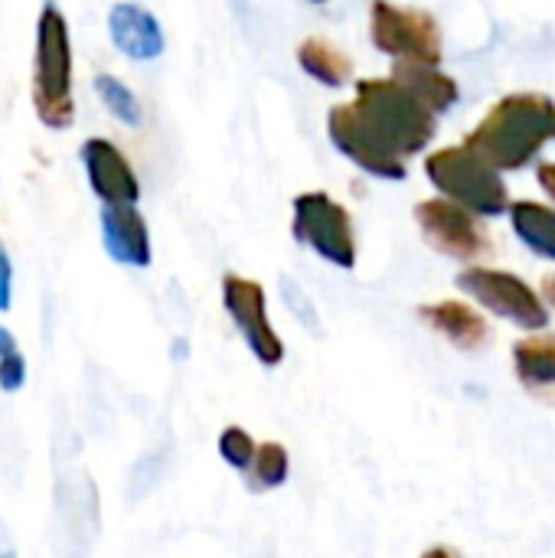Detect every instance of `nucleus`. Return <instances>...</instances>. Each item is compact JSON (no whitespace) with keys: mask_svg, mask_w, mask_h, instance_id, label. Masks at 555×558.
Instances as JSON below:
<instances>
[{"mask_svg":"<svg viewBox=\"0 0 555 558\" xmlns=\"http://www.w3.org/2000/svg\"><path fill=\"white\" fill-rule=\"evenodd\" d=\"M291 235L317 252L324 262L337 268H353L357 265V235H353V219L347 206L330 199L327 193H301L294 199V222Z\"/></svg>","mask_w":555,"mask_h":558,"instance_id":"nucleus-6","label":"nucleus"},{"mask_svg":"<svg viewBox=\"0 0 555 558\" xmlns=\"http://www.w3.org/2000/svg\"><path fill=\"white\" fill-rule=\"evenodd\" d=\"M0 558H16V556H13V553H10V549H7V553H0Z\"/></svg>","mask_w":555,"mask_h":558,"instance_id":"nucleus-27","label":"nucleus"},{"mask_svg":"<svg viewBox=\"0 0 555 558\" xmlns=\"http://www.w3.org/2000/svg\"><path fill=\"white\" fill-rule=\"evenodd\" d=\"M219 454H222V461H226L229 468L249 471V464H252V458H255V441H252V435H249L245 428L232 425V428H226V432L219 435Z\"/></svg>","mask_w":555,"mask_h":558,"instance_id":"nucleus-22","label":"nucleus"},{"mask_svg":"<svg viewBox=\"0 0 555 558\" xmlns=\"http://www.w3.org/2000/svg\"><path fill=\"white\" fill-rule=\"evenodd\" d=\"M26 383V360L16 347V337L0 327V389L3 392H16Z\"/></svg>","mask_w":555,"mask_h":558,"instance_id":"nucleus-21","label":"nucleus"},{"mask_svg":"<svg viewBox=\"0 0 555 558\" xmlns=\"http://www.w3.org/2000/svg\"><path fill=\"white\" fill-rule=\"evenodd\" d=\"M101 245L118 265H128V268L150 265V232H147L144 216L134 206L101 209Z\"/></svg>","mask_w":555,"mask_h":558,"instance_id":"nucleus-12","label":"nucleus"},{"mask_svg":"<svg viewBox=\"0 0 555 558\" xmlns=\"http://www.w3.org/2000/svg\"><path fill=\"white\" fill-rule=\"evenodd\" d=\"M298 65L327 88H343L353 78V59L324 36H307L298 46Z\"/></svg>","mask_w":555,"mask_h":558,"instance_id":"nucleus-17","label":"nucleus"},{"mask_svg":"<svg viewBox=\"0 0 555 558\" xmlns=\"http://www.w3.org/2000/svg\"><path fill=\"white\" fill-rule=\"evenodd\" d=\"M514 366L520 383L536 396H555V337L540 333L514 347Z\"/></svg>","mask_w":555,"mask_h":558,"instance_id":"nucleus-16","label":"nucleus"},{"mask_svg":"<svg viewBox=\"0 0 555 558\" xmlns=\"http://www.w3.org/2000/svg\"><path fill=\"white\" fill-rule=\"evenodd\" d=\"M422 558H461L458 553H451V549H445V546H435V549H429Z\"/></svg>","mask_w":555,"mask_h":558,"instance_id":"nucleus-26","label":"nucleus"},{"mask_svg":"<svg viewBox=\"0 0 555 558\" xmlns=\"http://www.w3.org/2000/svg\"><path fill=\"white\" fill-rule=\"evenodd\" d=\"M536 180H540V186H543V190H546V193L555 199V163H540Z\"/></svg>","mask_w":555,"mask_h":558,"instance_id":"nucleus-24","label":"nucleus"},{"mask_svg":"<svg viewBox=\"0 0 555 558\" xmlns=\"http://www.w3.org/2000/svg\"><path fill=\"white\" fill-rule=\"evenodd\" d=\"M252 471V487L255 490H275L288 481V471H291V461H288V451L275 441L268 445H255V458L249 464Z\"/></svg>","mask_w":555,"mask_h":558,"instance_id":"nucleus-19","label":"nucleus"},{"mask_svg":"<svg viewBox=\"0 0 555 558\" xmlns=\"http://www.w3.org/2000/svg\"><path fill=\"white\" fill-rule=\"evenodd\" d=\"M507 209H510V222H514V232L520 235V242L530 252L555 262V209L530 203V199H517Z\"/></svg>","mask_w":555,"mask_h":558,"instance_id":"nucleus-18","label":"nucleus"},{"mask_svg":"<svg viewBox=\"0 0 555 558\" xmlns=\"http://www.w3.org/2000/svg\"><path fill=\"white\" fill-rule=\"evenodd\" d=\"M553 137H555V118H553Z\"/></svg>","mask_w":555,"mask_h":558,"instance_id":"nucleus-29","label":"nucleus"},{"mask_svg":"<svg viewBox=\"0 0 555 558\" xmlns=\"http://www.w3.org/2000/svg\"><path fill=\"white\" fill-rule=\"evenodd\" d=\"M389 78H396L402 88H409L432 114H442V111H448L458 101V82L448 72H442L438 65L396 59Z\"/></svg>","mask_w":555,"mask_h":558,"instance_id":"nucleus-15","label":"nucleus"},{"mask_svg":"<svg viewBox=\"0 0 555 558\" xmlns=\"http://www.w3.org/2000/svg\"><path fill=\"white\" fill-rule=\"evenodd\" d=\"M10 301H13V265L7 248L0 245V311H10Z\"/></svg>","mask_w":555,"mask_h":558,"instance_id":"nucleus-23","label":"nucleus"},{"mask_svg":"<svg viewBox=\"0 0 555 558\" xmlns=\"http://www.w3.org/2000/svg\"><path fill=\"white\" fill-rule=\"evenodd\" d=\"M350 105L357 108L363 124L402 160L422 154L438 131V114H432L396 78H360L357 98Z\"/></svg>","mask_w":555,"mask_h":558,"instance_id":"nucleus-2","label":"nucleus"},{"mask_svg":"<svg viewBox=\"0 0 555 558\" xmlns=\"http://www.w3.org/2000/svg\"><path fill=\"white\" fill-rule=\"evenodd\" d=\"M543 294H546V301L555 307V271L553 275H546V281H543Z\"/></svg>","mask_w":555,"mask_h":558,"instance_id":"nucleus-25","label":"nucleus"},{"mask_svg":"<svg viewBox=\"0 0 555 558\" xmlns=\"http://www.w3.org/2000/svg\"><path fill=\"white\" fill-rule=\"evenodd\" d=\"M82 163H85L92 193L105 206H137L141 183L118 144H111L108 137H88L82 144Z\"/></svg>","mask_w":555,"mask_h":558,"instance_id":"nucleus-11","label":"nucleus"},{"mask_svg":"<svg viewBox=\"0 0 555 558\" xmlns=\"http://www.w3.org/2000/svg\"><path fill=\"white\" fill-rule=\"evenodd\" d=\"M108 33L118 52H124L128 59L150 62L164 52V29L157 16L137 3H114L108 13Z\"/></svg>","mask_w":555,"mask_h":558,"instance_id":"nucleus-13","label":"nucleus"},{"mask_svg":"<svg viewBox=\"0 0 555 558\" xmlns=\"http://www.w3.org/2000/svg\"><path fill=\"white\" fill-rule=\"evenodd\" d=\"M370 39L379 52L409 62H442V29L438 20L415 7H396L389 0H373L370 7Z\"/></svg>","mask_w":555,"mask_h":558,"instance_id":"nucleus-5","label":"nucleus"},{"mask_svg":"<svg viewBox=\"0 0 555 558\" xmlns=\"http://www.w3.org/2000/svg\"><path fill=\"white\" fill-rule=\"evenodd\" d=\"M311 3H327V0H311Z\"/></svg>","mask_w":555,"mask_h":558,"instance_id":"nucleus-28","label":"nucleus"},{"mask_svg":"<svg viewBox=\"0 0 555 558\" xmlns=\"http://www.w3.org/2000/svg\"><path fill=\"white\" fill-rule=\"evenodd\" d=\"M425 173L435 183V190L445 193V199L464 206L474 216H500L510 206L500 170L484 163L464 144L442 147V150L429 154Z\"/></svg>","mask_w":555,"mask_h":558,"instance_id":"nucleus-4","label":"nucleus"},{"mask_svg":"<svg viewBox=\"0 0 555 558\" xmlns=\"http://www.w3.org/2000/svg\"><path fill=\"white\" fill-rule=\"evenodd\" d=\"M553 98L517 92L500 98L468 134L464 147L494 170H523L553 137Z\"/></svg>","mask_w":555,"mask_h":558,"instance_id":"nucleus-1","label":"nucleus"},{"mask_svg":"<svg viewBox=\"0 0 555 558\" xmlns=\"http://www.w3.org/2000/svg\"><path fill=\"white\" fill-rule=\"evenodd\" d=\"M458 288L464 294H471L478 304H484L487 311H494L504 320H514L523 330H543L550 324L546 304L540 301V294L517 275L500 271V268H487V265H471L458 275Z\"/></svg>","mask_w":555,"mask_h":558,"instance_id":"nucleus-7","label":"nucleus"},{"mask_svg":"<svg viewBox=\"0 0 555 558\" xmlns=\"http://www.w3.org/2000/svg\"><path fill=\"white\" fill-rule=\"evenodd\" d=\"M327 134H330V144L347 160H353L360 170H366V173H373L379 180H402L406 177V160L399 154H393L363 124V118L357 114V108L350 101L330 108V114H327Z\"/></svg>","mask_w":555,"mask_h":558,"instance_id":"nucleus-10","label":"nucleus"},{"mask_svg":"<svg viewBox=\"0 0 555 558\" xmlns=\"http://www.w3.org/2000/svg\"><path fill=\"white\" fill-rule=\"evenodd\" d=\"M33 111L52 128L65 131L75 118L72 101V43L69 23L56 3H46L36 20V52H33V78H29Z\"/></svg>","mask_w":555,"mask_h":558,"instance_id":"nucleus-3","label":"nucleus"},{"mask_svg":"<svg viewBox=\"0 0 555 558\" xmlns=\"http://www.w3.org/2000/svg\"><path fill=\"white\" fill-rule=\"evenodd\" d=\"M95 92H98L101 105H105L121 124H128V128L141 124V105H137L134 92H131L121 78H114V75H98V78H95Z\"/></svg>","mask_w":555,"mask_h":558,"instance_id":"nucleus-20","label":"nucleus"},{"mask_svg":"<svg viewBox=\"0 0 555 558\" xmlns=\"http://www.w3.org/2000/svg\"><path fill=\"white\" fill-rule=\"evenodd\" d=\"M222 304L236 324V330L242 333L245 347L252 350V356L262 366H278L285 360V343L275 333L272 320H268V301H265V288L252 278L242 275H226L222 278Z\"/></svg>","mask_w":555,"mask_h":558,"instance_id":"nucleus-9","label":"nucleus"},{"mask_svg":"<svg viewBox=\"0 0 555 558\" xmlns=\"http://www.w3.org/2000/svg\"><path fill=\"white\" fill-rule=\"evenodd\" d=\"M415 222L425 242L458 262H478L491 252V239L474 213L451 199H422L415 206Z\"/></svg>","mask_w":555,"mask_h":558,"instance_id":"nucleus-8","label":"nucleus"},{"mask_svg":"<svg viewBox=\"0 0 555 558\" xmlns=\"http://www.w3.org/2000/svg\"><path fill=\"white\" fill-rule=\"evenodd\" d=\"M419 317H422L432 330H438L442 337H448L455 347H461V350H481V347L491 340L487 320H484L474 307H468V304H461V301L425 304V307H419Z\"/></svg>","mask_w":555,"mask_h":558,"instance_id":"nucleus-14","label":"nucleus"}]
</instances>
